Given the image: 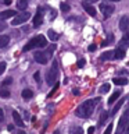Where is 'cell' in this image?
<instances>
[{
    "instance_id": "obj_1",
    "label": "cell",
    "mask_w": 129,
    "mask_h": 134,
    "mask_svg": "<svg viewBox=\"0 0 129 134\" xmlns=\"http://www.w3.org/2000/svg\"><path fill=\"white\" fill-rule=\"evenodd\" d=\"M94 99H89L86 102H83L81 106H78V109L75 110V115L78 117H82V119H86V117H90L92 113L94 110Z\"/></svg>"
},
{
    "instance_id": "obj_2",
    "label": "cell",
    "mask_w": 129,
    "mask_h": 134,
    "mask_svg": "<svg viewBox=\"0 0 129 134\" xmlns=\"http://www.w3.org/2000/svg\"><path fill=\"white\" fill-rule=\"evenodd\" d=\"M57 66H58L57 62L54 60L51 70H49L47 75H46V82H47L49 85H54V84H56V80H57Z\"/></svg>"
},
{
    "instance_id": "obj_3",
    "label": "cell",
    "mask_w": 129,
    "mask_h": 134,
    "mask_svg": "<svg viewBox=\"0 0 129 134\" xmlns=\"http://www.w3.org/2000/svg\"><path fill=\"white\" fill-rule=\"evenodd\" d=\"M128 117H129V106L126 108V110L124 112L122 117L119 119V123H118V129H117V133L115 134H122L125 131V127L128 124Z\"/></svg>"
},
{
    "instance_id": "obj_4",
    "label": "cell",
    "mask_w": 129,
    "mask_h": 134,
    "mask_svg": "<svg viewBox=\"0 0 129 134\" xmlns=\"http://www.w3.org/2000/svg\"><path fill=\"white\" fill-rule=\"evenodd\" d=\"M31 18V14H29L28 11H22L21 14H17L14 18H12L11 21V24L12 25H20V24H24V23H27V21Z\"/></svg>"
},
{
    "instance_id": "obj_5",
    "label": "cell",
    "mask_w": 129,
    "mask_h": 134,
    "mask_svg": "<svg viewBox=\"0 0 129 134\" xmlns=\"http://www.w3.org/2000/svg\"><path fill=\"white\" fill-rule=\"evenodd\" d=\"M100 11L103 13V15L104 17H110L112 13L115 11V8L112 4H108V3H101L100 4Z\"/></svg>"
},
{
    "instance_id": "obj_6",
    "label": "cell",
    "mask_w": 129,
    "mask_h": 134,
    "mask_svg": "<svg viewBox=\"0 0 129 134\" xmlns=\"http://www.w3.org/2000/svg\"><path fill=\"white\" fill-rule=\"evenodd\" d=\"M31 42L33 43L35 48H46V46H47V39H46L43 35L35 36L33 39H31Z\"/></svg>"
},
{
    "instance_id": "obj_7",
    "label": "cell",
    "mask_w": 129,
    "mask_h": 134,
    "mask_svg": "<svg viewBox=\"0 0 129 134\" xmlns=\"http://www.w3.org/2000/svg\"><path fill=\"white\" fill-rule=\"evenodd\" d=\"M42 23H43V11H42V7H39L36 14L33 15V27H39Z\"/></svg>"
},
{
    "instance_id": "obj_8",
    "label": "cell",
    "mask_w": 129,
    "mask_h": 134,
    "mask_svg": "<svg viewBox=\"0 0 129 134\" xmlns=\"http://www.w3.org/2000/svg\"><path fill=\"white\" fill-rule=\"evenodd\" d=\"M33 56H35V60L37 62V63H40V64H46V63H47V56H46L44 54V52H35V54H33Z\"/></svg>"
},
{
    "instance_id": "obj_9",
    "label": "cell",
    "mask_w": 129,
    "mask_h": 134,
    "mask_svg": "<svg viewBox=\"0 0 129 134\" xmlns=\"http://www.w3.org/2000/svg\"><path fill=\"white\" fill-rule=\"evenodd\" d=\"M128 28H129V18L126 15L121 17V20H119V29H121V31H124V32H126Z\"/></svg>"
},
{
    "instance_id": "obj_10",
    "label": "cell",
    "mask_w": 129,
    "mask_h": 134,
    "mask_svg": "<svg viewBox=\"0 0 129 134\" xmlns=\"http://www.w3.org/2000/svg\"><path fill=\"white\" fill-rule=\"evenodd\" d=\"M129 48V34H125V35L121 38V41H119V49H128Z\"/></svg>"
},
{
    "instance_id": "obj_11",
    "label": "cell",
    "mask_w": 129,
    "mask_h": 134,
    "mask_svg": "<svg viewBox=\"0 0 129 134\" xmlns=\"http://www.w3.org/2000/svg\"><path fill=\"white\" fill-rule=\"evenodd\" d=\"M15 15H17V11H14V10H6V11L0 13V20H7V18H11V17H15Z\"/></svg>"
},
{
    "instance_id": "obj_12",
    "label": "cell",
    "mask_w": 129,
    "mask_h": 134,
    "mask_svg": "<svg viewBox=\"0 0 129 134\" xmlns=\"http://www.w3.org/2000/svg\"><path fill=\"white\" fill-rule=\"evenodd\" d=\"M82 6H83V10H85V11H86L89 15H92V17H96V10H94V7H92L90 4H89V3H86V2L83 3Z\"/></svg>"
},
{
    "instance_id": "obj_13",
    "label": "cell",
    "mask_w": 129,
    "mask_h": 134,
    "mask_svg": "<svg viewBox=\"0 0 129 134\" xmlns=\"http://www.w3.org/2000/svg\"><path fill=\"white\" fill-rule=\"evenodd\" d=\"M12 119H14V121H15L17 126H20V127H22V126H24V121H22V119H21V116H20V113L17 112V110H12Z\"/></svg>"
},
{
    "instance_id": "obj_14",
    "label": "cell",
    "mask_w": 129,
    "mask_h": 134,
    "mask_svg": "<svg viewBox=\"0 0 129 134\" xmlns=\"http://www.w3.org/2000/svg\"><path fill=\"white\" fill-rule=\"evenodd\" d=\"M119 96H121V91H115V92H112L107 103L110 105V106H111V105H114V103H115V100H118V98H119Z\"/></svg>"
},
{
    "instance_id": "obj_15",
    "label": "cell",
    "mask_w": 129,
    "mask_h": 134,
    "mask_svg": "<svg viewBox=\"0 0 129 134\" xmlns=\"http://www.w3.org/2000/svg\"><path fill=\"white\" fill-rule=\"evenodd\" d=\"M114 59V50H108V52H104L101 56H100V60L106 62V60H111Z\"/></svg>"
},
{
    "instance_id": "obj_16",
    "label": "cell",
    "mask_w": 129,
    "mask_h": 134,
    "mask_svg": "<svg viewBox=\"0 0 129 134\" xmlns=\"http://www.w3.org/2000/svg\"><path fill=\"white\" fill-rule=\"evenodd\" d=\"M10 42V36L8 35H0V48H6Z\"/></svg>"
},
{
    "instance_id": "obj_17",
    "label": "cell",
    "mask_w": 129,
    "mask_h": 134,
    "mask_svg": "<svg viewBox=\"0 0 129 134\" xmlns=\"http://www.w3.org/2000/svg\"><path fill=\"white\" fill-rule=\"evenodd\" d=\"M124 57H125V50L119 49V48L114 50V59H118V60H122Z\"/></svg>"
},
{
    "instance_id": "obj_18",
    "label": "cell",
    "mask_w": 129,
    "mask_h": 134,
    "mask_svg": "<svg viewBox=\"0 0 129 134\" xmlns=\"http://www.w3.org/2000/svg\"><path fill=\"white\" fill-rule=\"evenodd\" d=\"M69 134H83V130L81 126H72L69 129Z\"/></svg>"
},
{
    "instance_id": "obj_19",
    "label": "cell",
    "mask_w": 129,
    "mask_h": 134,
    "mask_svg": "<svg viewBox=\"0 0 129 134\" xmlns=\"http://www.w3.org/2000/svg\"><path fill=\"white\" fill-rule=\"evenodd\" d=\"M112 82L117 84V85H126L128 84V78H121V77H117L112 80Z\"/></svg>"
},
{
    "instance_id": "obj_20",
    "label": "cell",
    "mask_w": 129,
    "mask_h": 134,
    "mask_svg": "<svg viewBox=\"0 0 129 134\" xmlns=\"http://www.w3.org/2000/svg\"><path fill=\"white\" fill-rule=\"evenodd\" d=\"M122 103H124V99L118 100V102H117V103L114 105V108H112V110H111V115H115V113L118 112L121 108H122Z\"/></svg>"
},
{
    "instance_id": "obj_21",
    "label": "cell",
    "mask_w": 129,
    "mask_h": 134,
    "mask_svg": "<svg viewBox=\"0 0 129 134\" xmlns=\"http://www.w3.org/2000/svg\"><path fill=\"white\" fill-rule=\"evenodd\" d=\"M47 34H49V38H50V39H51L53 42H56V41L58 39V34L54 31V29H49Z\"/></svg>"
},
{
    "instance_id": "obj_22",
    "label": "cell",
    "mask_w": 129,
    "mask_h": 134,
    "mask_svg": "<svg viewBox=\"0 0 129 134\" xmlns=\"http://www.w3.org/2000/svg\"><path fill=\"white\" fill-rule=\"evenodd\" d=\"M17 7H18L20 10H25V8L28 7V0H18V2H17Z\"/></svg>"
},
{
    "instance_id": "obj_23",
    "label": "cell",
    "mask_w": 129,
    "mask_h": 134,
    "mask_svg": "<svg viewBox=\"0 0 129 134\" xmlns=\"http://www.w3.org/2000/svg\"><path fill=\"white\" fill-rule=\"evenodd\" d=\"M32 96H33V92L31 90H28V88L27 90H22V98L24 99H31Z\"/></svg>"
},
{
    "instance_id": "obj_24",
    "label": "cell",
    "mask_w": 129,
    "mask_h": 134,
    "mask_svg": "<svg viewBox=\"0 0 129 134\" xmlns=\"http://www.w3.org/2000/svg\"><path fill=\"white\" fill-rule=\"evenodd\" d=\"M108 112H101V116L99 117V124L101 126V124H104V121H106L107 119H108Z\"/></svg>"
},
{
    "instance_id": "obj_25",
    "label": "cell",
    "mask_w": 129,
    "mask_h": 134,
    "mask_svg": "<svg viewBox=\"0 0 129 134\" xmlns=\"http://www.w3.org/2000/svg\"><path fill=\"white\" fill-rule=\"evenodd\" d=\"M54 49H56V45H50L49 48H47V50L44 52V54L47 56V59L51 57V54H53V52H54Z\"/></svg>"
},
{
    "instance_id": "obj_26",
    "label": "cell",
    "mask_w": 129,
    "mask_h": 134,
    "mask_svg": "<svg viewBox=\"0 0 129 134\" xmlns=\"http://www.w3.org/2000/svg\"><path fill=\"white\" fill-rule=\"evenodd\" d=\"M110 88H111L110 84H103V85L100 87V94H107V92L110 91Z\"/></svg>"
},
{
    "instance_id": "obj_27",
    "label": "cell",
    "mask_w": 129,
    "mask_h": 134,
    "mask_svg": "<svg viewBox=\"0 0 129 134\" xmlns=\"http://www.w3.org/2000/svg\"><path fill=\"white\" fill-rule=\"evenodd\" d=\"M112 41H114V35H112V34H110V35H108V38H107V39L104 41V42H103V43L100 45V46H107V45H110Z\"/></svg>"
},
{
    "instance_id": "obj_28",
    "label": "cell",
    "mask_w": 129,
    "mask_h": 134,
    "mask_svg": "<svg viewBox=\"0 0 129 134\" xmlns=\"http://www.w3.org/2000/svg\"><path fill=\"white\" fill-rule=\"evenodd\" d=\"M0 96H2V98H8V96H10V91L6 90V88H2V90H0Z\"/></svg>"
},
{
    "instance_id": "obj_29",
    "label": "cell",
    "mask_w": 129,
    "mask_h": 134,
    "mask_svg": "<svg viewBox=\"0 0 129 134\" xmlns=\"http://www.w3.org/2000/svg\"><path fill=\"white\" fill-rule=\"evenodd\" d=\"M60 8H61V11H64V13H68L71 10L69 4H67V3H61L60 4Z\"/></svg>"
},
{
    "instance_id": "obj_30",
    "label": "cell",
    "mask_w": 129,
    "mask_h": 134,
    "mask_svg": "<svg viewBox=\"0 0 129 134\" xmlns=\"http://www.w3.org/2000/svg\"><path fill=\"white\" fill-rule=\"evenodd\" d=\"M85 63H86V62H85V59H79L78 63H76V66L79 67V69H82V67L85 66Z\"/></svg>"
},
{
    "instance_id": "obj_31",
    "label": "cell",
    "mask_w": 129,
    "mask_h": 134,
    "mask_svg": "<svg viewBox=\"0 0 129 134\" xmlns=\"http://www.w3.org/2000/svg\"><path fill=\"white\" fill-rule=\"evenodd\" d=\"M11 82H12V78H6V80H4V81L2 82V85L6 87V85H10Z\"/></svg>"
},
{
    "instance_id": "obj_32",
    "label": "cell",
    "mask_w": 129,
    "mask_h": 134,
    "mask_svg": "<svg viewBox=\"0 0 129 134\" xmlns=\"http://www.w3.org/2000/svg\"><path fill=\"white\" fill-rule=\"evenodd\" d=\"M4 70H6V63L2 62V63H0V75L4 73Z\"/></svg>"
},
{
    "instance_id": "obj_33",
    "label": "cell",
    "mask_w": 129,
    "mask_h": 134,
    "mask_svg": "<svg viewBox=\"0 0 129 134\" xmlns=\"http://www.w3.org/2000/svg\"><path fill=\"white\" fill-rule=\"evenodd\" d=\"M111 131H112V124H108V127L106 129V131L103 134H111Z\"/></svg>"
},
{
    "instance_id": "obj_34",
    "label": "cell",
    "mask_w": 129,
    "mask_h": 134,
    "mask_svg": "<svg viewBox=\"0 0 129 134\" xmlns=\"http://www.w3.org/2000/svg\"><path fill=\"white\" fill-rule=\"evenodd\" d=\"M33 77H35V81H36V82H40V73H39V71H36Z\"/></svg>"
},
{
    "instance_id": "obj_35",
    "label": "cell",
    "mask_w": 129,
    "mask_h": 134,
    "mask_svg": "<svg viewBox=\"0 0 129 134\" xmlns=\"http://www.w3.org/2000/svg\"><path fill=\"white\" fill-rule=\"evenodd\" d=\"M87 49H89V52H94V50L97 49V46H96V45H90Z\"/></svg>"
},
{
    "instance_id": "obj_36",
    "label": "cell",
    "mask_w": 129,
    "mask_h": 134,
    "mask_svg": "<svg viewBox=\"0 0 129 134\" xmlns=\"http://www.w3.org/2000/svg\"><path fill=\"white\" fill-rule=\"evenodd\" d=\"M4 120V112H3V109H0V121H3Z\"/></svg>"
},
{
    "instance_id": "obj_37",
    "label": "cell",
    "mask_w": 129,
    "mask_h": 134,
    "mask_svg": "<svg viewBox=\"0 0 129 134\" xmlns=\"http://www.w3.org/2000/svg\"><path fill=\"white\" fill-rule=\"evenodd\" d=\"M7 28V24H4V23H0V31H3V29H6Z\"/></svg>"
},
{
    "instance_id": "obj_38",
    "label": "cell",
    "mask_w": 129,
    "mask_h": 134,
    "mask_svg": "<svg viewBox=\"0 0 129 134\" xmlns=\"http://www.w3.org/2000/svg\"><path fill=\"white\" fill-rule=\"evenodd\" d=\"M94 133V127H89L87 129V134H93Z\"/></svg>"
},
{
    "instance_id": "obj_39",
    "label": "cell",
    "mask_w": 129,
    "mask_h": 134,
    "mask_svg": "<svg viewBox=\"0 0 129 134\" xmlns=\"http://www.w3.org/2000/svg\"><path fill=\"white\" fill-rule=\"evenodd\" d=\"M7 130H8V131H12V130H14V126H12V124H8V126H7Z\"/></svg>"
},
{
    "instance_id": "obj_40",
    "label": "cell",
    "mask_w": 129,
    "mask_h": 134,
    "mask_svg": "<svg viewBox=\"0 0 129 134\" xmlns=\"http://www.w3.org/2000/svg\"><path fill=\"white\" fill-rule=\"evenodd\" d=\"M72 94H74V95H79V90H76V88H74V90H72Z\"/></svg>"
},
{
    "instance_id": "obj_41",
    "label": "cell",
    "mask_w": 129,
    "mask_h": 134,
    "mask_svg": "<svg viewBox=\"0 0 129 134\" xmlns=\"http://www.w3.org/2000/svg\"><path fill=\"white\" fill-rule=\"evenodd\" d=\"M125 134H129V121H128L126 127H125Z\"/></svg>"
},
{
    "instance_id": "obj_42",
    "label": "cell",
    "mask_w": 129,
    "mask_h": 134,
    "mask_svg": "<svg viewBox=\"0 0 129 134\" xmlns=\"http://www.w3.org/2000/svg\"><path fill=\"white\" fill-rule=\"evenodd\" d=\"M96 2H99V0H86V3H96Z\"/></svg>"
},
{
    "instance_id": "obj_43",
    "label": "cell",
    "mask_w": 129,
    "mask_h": 134,
    "mask_svg": "<svg viewBox=\"0 0 129 134\" xmlns=\"http://www.w3.org/2000/svg\"><path fill=\"white\" fill-rule=\"evenodd\" d=\"M11 3V0H4V4H10Z\"/></svg>"
},
{
    "instance_id": "obj_44",
    "label": "cell",
    "mask_w": 129,
    "mask_h": 134,
    "mask_svg": "<svg viewBox=\"0 0 129 134\" xmlns=\"http://www.w3.org/2000/svg\"><path fill=\"white\" fill-rule=\"evenodd\" d=\"M17 134H27V133H24V131H18Z\"/></svg>"
},
{
    "instance_id": "obj_45",
    "label": "cell",
    "mask_w": 129,
    "mask_h": 134,
    "mask_svg": "<svg viewBox=\"0 0 129 134\" xmlns=\"http://www.w3.org/2000/svg\"><path fill=\"white\" fill-rule=\"evenodd\" d=\"M108 2H119V0H108Z\"/></svg>"
}]
</instances>
